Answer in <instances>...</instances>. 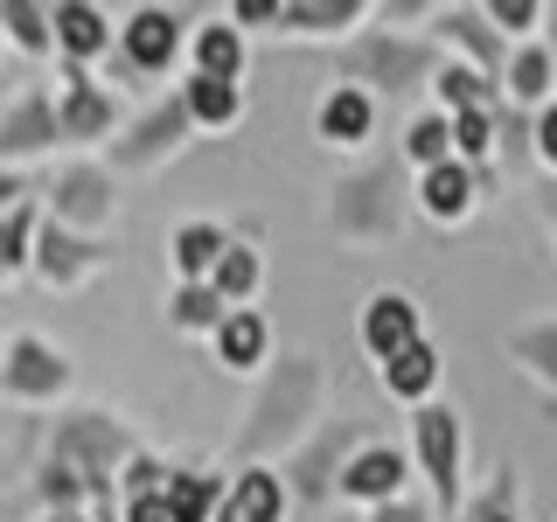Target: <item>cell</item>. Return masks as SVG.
Listing matches in <instances>:
<instances>
[{
  "label": "cell",
  "mask_w": 557,
  "mask_h": 522,
  "mask_svg": "<svg viewBox=\"0 0 557 522\" xmlns=\"http://www.w3.org/2000/svg\"><path fill=\"white\" fill-rule=\"evenodd\" d=\"M42 209H49V223H63V231L104 237L112 216H119V174L104 161H84V153H77V161H63L57 174H49Z\"/></svg>",
  "instance_id": "obj_9"
},
{
  "label": "cell",
  "mask_w": 557,
  "mask_h": 522,
  "mask_svg": "<svg viewBox=\"0 0 557 522\" xmlns=\"http://www.w3.org/2000/svg\"><path fill=\"white\" fill-rule=\"evenodd\" d=\"M432 42H440L453 63H474V70H487V77H502L509 57H516V42L495 28V14H487V8H474V0L432 8Z\"/></svg>",
  "instance_id": "obj_14"
},
{
  "label": "cell",
  "mask_w": 557,
  "mask_h": 522,
  "mask_svg": "<svg viewBox=\"0 0 557 522\" xmlns=\"http://www.w3.org/2000/svg\"><path fill=\"white\" fill-rule=\"evenodd\" d=\"M112 522H119V515H112Z\"/></svg>",
  "instance_id": "obj_44"
},
{
  "label": "cell",
  "mask_w": 557,
  "mask_h": 522,
  "mask_svg": "<svg viewBox=\"0 0 557 522\" xmlns=\"http://www.w3.org/2000/svg\"><path fill=\"white\" fill-rule=\"evenodd\" d=\"M244 70H251V35H244L231 14H216V22L196 28V42H188V77H216V84H244Z\"/></svg>",
  "instance_id": "obj_25"
},
{
  "label": "cell",
  "mask_w": 557,
  "mask_h": 522,
  "mask_svg": "<svg viewBox=\"0 0 557 522\" xmlns=\"http://www.w3.org/2000/svg\"><path fill=\"white\" fill-rule=\"evenodd\" d=\"M209 356H216V370L223 376H265L272 370V321L258 307H237L231 321L216 327V341H209Z\"/></svg>",
  "instance_id": "obj_22"
},
{
  "label": "cell",
  "mask_w": 557,
  "mask_h": 522,
  "mask_svg": "<svg viewBox=\"0 0 557 522\" xmlns=\"http://www.w3.org/2000/svg\"><path fill=\"white\" fill-rule=\"evenodd\" d=\"M119 522H174V509H168V487H153V495H133V501H119Z\"/></svg>",
  "instance_id": "obj_40"
},
{
  "label": "cell",
  "mask_w": 557,
  "mask_h": 522,
  "mask_svg": "<svg viewBox=\"0 0 557 522\" xmlns=\"http://www.w3.org/2000/svg\"><path fill=\"white\" fill-rule=\"evenodd\" d=\"M446 70V49L418 28H397V22H376L356 35V42L335 49V84H356L370 98H405V91H432Z\"/></svg>",
  "instance_id": "obj_4"
},
{
  "label": "cell",
  "mask_w": 557,
  "mask_h": 522,
  "mask_svg": "<svg viewBox=\"0 0 557 522\" xmlns=\"http://www.w3.org/2000/svg\"><path fill=\"white\" fill-rule=\"evenodd\" d=\"M411 216H418V196L397 161H362V167L335 174V188L321 202V231L342 251H391L411 231Z\"/></svg>",
  "instance_id": "obj_2"
},
{
  "label": "cell",
  "mask_w": 557,
  "mask_h": 522,
  "mask_svg": "<svg viewBox=\"0 0 557 522\" xmlns=\"http://www.w3.org/2000/svg\"><path fill=\"white\" fill-rule=\"evenodd\" d=\"M209 286L223 293V307H251L258 293H265V251H258V237L251 231H237V244H231V258H223L216 265V278H209Z\"/></svg>",
  "instance_id": "obj_33"
},
{
  "label": "cell",
  "mask_w": 557,
  "mask_h": 522,
  "mask_svg": "<svg viewBox=\"0 0 557 522\" xmlns=\"http://www.w3.org/2000/svg\"><path fill=\"white\" fill-rule=\"evenodd\" d=\"M432 112L446 119H467V112H509V91H502V77H487L474 63H453L440 70V84H432Z\"/></svg>",
  "instance_id": "obj_27"
},
{
  "label": "cell",
  "mask_w": 557,
  "mask_h": 522,
  "mask_svg": "<svg viewBox=\"0 0 557 522\" xmlns=\"http://www.w3.org/2000/svg\"><path fill=\"white\" fill-rule=\"evenodd\" d=\"M174 91L188 98L196 133H231V126H244V112H251L244 84H216V77H188V70H182V84H174Z\"/></svg>",
  "instance_id": "obj_29"
},
{
  "label": "cell",
  "mask_w": 557,
  "mask_h": 522,
  "mask_svg": "<svg viewBox=\"0 0 557 522\" xmlns=\"http://www.w3.org/2000/svg\"><path fill=\"white\" fill-rule=\"evenodd\" d=\"M42 223H49L42 196H14V202H0V278H28V272H35V251H42Z\"/></svg>",
  "instance_id": "obj_28"
},
{
  "label": "cell",
  "mask_w": 557,
  "mask_h": 522,
  "mask_svg": "<svg viewBox=\"0 0 557 522\" xmlns=\"http://www.w3.org/2000/svg\"><path fill=\"white\" fill-rule=\"evenodd\" d=\"M174 467L161 460V452H139V460L126 467V481H119V501H133V495H153V487H168Z\"/></svg>",
  "instance_id": "obj_37"
},
{
  "label": "cell",
  "mask_w": 557,
  "mask_h": 522,
  "mask_svg": "<svg viewBox=\"0 0 557 522\" xmlns=\"http://www.w3.org/2000/svg\"><path fill=\"white\" fill-rule=\"evenodd\" d=\"M376 22L370 0H286V22H278V35L286 42H356L362 28Z\"/></svg>",
  "instance_id": "obj_20"
},
{
  "label": "cell",
  "mask_w": 557,
  "mask_h": 522,
  "mask_svg": "<svg viewBox=\"0 0 557 522\" xmlns=\"http://www.w3.org/2000/svg\"><path fill=\"white\" fill-rule=\"evenodd\" d=\"M550 49H557V8H550Z\"/></svg>",
  "instance_id": "obj_43"
},
{
  "label": "cell",
  "mask_w": 557,
  "mask_h": 522,
  "mask_svg": "<svg viewBox=\"0 0 557 522\" xmlns=\"http://www.w3.org/2000/svg\"><path fill=\"white\" fill-rule=\"evenodd\" d=\"M0 35L14 57H57V8L42 0H0Z\"/></svg>",
  "instance_id": "obj_32"
},
{
  "label": "cell",
  "mask_w": 557,
  "mask_h": 522,
  "mask_svg": "<svg viewBox=\"0 0 557 522\" xmlns=\"http://www.w3.org/2000/svg\"><path fill=\"white\" fill-rule=\"evenodd\" d=\"M119 57V22L98 0H57V63L63 70H98Z\"/></svg>",
  "instance_id": "obj_18"
},
{
  "label": "cell",
  "mask_w": 557,
  "mask_h": 522,
  "mask_svg": "<svg viewBox=\"0 0 557 522\" xmlns=\"http://www.w3.org/2000/svg\"><path fill=\"white\" fill-rule=\"evenodd\" d=\"M196 139V119H188V98L182 91H168V98H153L147 112H133V126L104 147V167L112 174H153V167H168L174 153Z\"/></svg>",
  "instance_id": "obj_8"
},
{
  "label": "cell",
  "mask_w": 557,
  "mask_h": 522,
  "mask_svg": "<svg viewBox=\"0 0 557 522\" xmlns=\"http://www.w3.org/2000/svg\"><path fill=\"white\" fill-rule=\"evenodd\" d=\"M188 42H196V28H188L182 8H133L126 22H119V77H168L174 63L188 57Z\"/></svg>",
  "instance_id": "obj_10"
},
{
  "label": "cell",
  "mask_w": 557,
  "mask_h": 522,
  "mask_svg": "<svg viewBox=\"0 0 557 522\" xmlns=\"http://www.w3.org/2000/svg\"><path fill=\"white\" fill-rule=\"evenodd\" d=\"M397 161H405L411 174H432V167H446V161H460V139H453V119L446 112H418L405 139H397Z\"/></svg>",
  "instance_id": "obj_31"
},
{
  "label": "cell",
  "mask_w": 557,
  "mask_h": 522,
  "mask_svg": "<svg viewBox=\"0 0 557 522\" xmlns=\"http://www.w3.org/2000/svg\"><path fill=\"white\" fill-rule=\"evenodd\" d=\"M139 432L126 425L119 411H104V405H77V411H57L49 418V446H42V460H57L70 467L84 487H91V501H98V522H112V495H119V481H126V467L139 460Z\"/></svg>",
  "instance_id": "obj_3"
},
{
  "label": "cell",
  "mask_w": 557,
  "mask_h": 522,
  "mask_svg": "<svg viewBox=\"0 0 557 522\" xmlns=\"http://www.w3.org/2000/svg\"><path fill=\"white\" fill-rule=\"evenodd\" d=\"M237 231H223L216 216H188L168 231V265H174V286H209L216 278V265L231 258Z\"/></svg>",
  "instance_id": "obj_21"
},
{
  "label": "cell",
  "mask_w": 557,
  "mask_h": 522,
  "mask_svg": "<svg viewBox=\"0 0 557 522\" xmlns=\"http://www.w3.org/2000/svg\"><path fill=\"white\" fill-rule=\"evenodd\" d=\"M440 376H446V348L440 341H418V348H405V356H391L376 370L383 397H391V405H405V411L440 405Z\"/></svg>",
  "instance_id": "obj_24"
},
{
  "label": "cell",
  "mask_w": 557,
  "mask_h": 522,
  "mask_svg": "<svg viewBox=\"0 0 557 522\" xmlns=\"http://www.w3.org/2000/svg\"><path fill=\"white\" fill-rule=\"evenodd\" d=\"M502 91H509L516 112H544V104H557V49H550V35L544 42H516L509 70H502Z\"/></svg>",
  "instance_id": "obj_26"
},
{
  "label": "cell",
  "mask_w": 557,
  "mask_h": 522,
  "mask_svg": "<svg viewBox=\"0 0 557 522\" xmlns=\"http://www.w3.org/2000/svg\"><path fill=\"white\" fill-rule=\"evenodd\" d=\"M487 14L509 42H544L550 35V0H487Z\"/></svg>",
  "instance_id": "obj_36"
},
{
  "label": "cell",
  "mask_w": 557,
  "mask_h": 522,
  "mask_svg": "<svg viewBox=\"0 0 557 522\" xmlns=\"http://www.w3.org/2000/svg\"><path fill=\"white\" fill-rule=\"evenodd\" d=\"M356 341H362V356H370L376 370H383V362H391V356H405V348L432 341V335H425V307H418L405 286H376L370 300H362Z\"/></svg>",
  "instance_id": "obj_15"
},
{
  "label": "cell",
  "mask_w": 557,
  "mask_h": 522,
  "mask_svg": "<svg viewBox=\"0 0 557 522\" xmlns=\"http://www.w3.org/2000/svg\"><path fill=\"white\" fill-rule=\"evenodd\" d=\"M231 321V307H223L216 286H168V327L174 335H202L216 341V327Z\"/></svg>",
  "instance_id": "obj_34"
},
{
  "label": "cell",
  "mask_w": 557,
  "mask_h": 522,
  "mask_svg": "<svg viewBox=\"0 0 557 522\" xmlns=\"http://www.w3.org/2000/svg\"><path fill=\"white\" fill-rule=\"evenodd\" d=\"M370 439H376V432L362 425V418H327V425L313 432V439L293 452L286 467H278V474H286V487H293V501H300V509H327V501L342 495L348 460H356Z\"/></svg>",
  "instance_id": "obj_7"
},
{
  "label": "cell",
  "mask_w": 557,
  "mask_h": 522,
  "mask_svg": "<svg viewBox=\"0 0 557 522\" xmlns=\"http://www.w3.org/2000/svg\"><path fill=\"white\" fill-rule=\"evenodd\" d=\"M293 509H300V501H293V487H286L278 467H237L216 522H293Z\"/></svg>",
  "instance_id": "obj_23"
},
{
  "label": "cell",
  "mask_w": 557,
  "mask_h": 522,
  "mask_svg": "<svg viewBox=\"0 0 557 522\" xmlns=\"http://www.w3.org/2000/svg\"><path fill=\"white\" fill-rule=\"evenodd\" d=\"M460 522H522V481H516L509 460H502L495 474L474 487V501L460 509Z\"/></svg>",
  "instance_id": "obj_35"
},
{
  "label": "cell",
  "mask_w": 557,
  "mask_h": 522,
  "mask_svg": "<svg viewBox=\"0 0 557 522\" xmlns=\"http://www.w3.org/2000/svg\"><path fill=\"white\" fill-rule=\"evenodd\" d=\"M530 209H536V223H544V231H550V244H557V182H544V188H536V196H530Z\"/></svg>",
  "instance_id": "obj_42"
},
{
  "label": "cell",
  "mask_w": 557,
  "mask_h": 522,
  "mask_svg": "<svg viewBox=\"0 0 557 522\" xmlns=\"http://www.w3.org/2000/svg\"><path fill=\"white\" fill-rule=\"evenodd\" d=\"M411 460H418V474L432 487V509L446 522H460V509L474 501L467 495V425H460V411L453 405L411 411Z\"/></svg>",
  "instance_id": "obj_5"
},
{
  "label": "cell",
  "mask_w": 557,
  "mask_h": 522,
  "mask_svg": "<svg viewBox=\"0 0 557 522\" xmlns=\"http://www.w3.org/2000/svg\"><path fill=\"white\" fill-rule=\"evenodd\" d=\"M57 147H63L57 91H42V84H22V91L8 98V112H0V167L22 174V167H35V161H49Z\"/></svg>",
  "instance_id": "obj_11"
},
{
  "label": "cell",
  "mask_w": 557,
  "mask_h": 522,
  "mask_svg": "<svg viewBox=\"0 0 557 522\" xmlns=\"http://www.w3.org/2000/svg\"><path fill=\"white\" fill-rule=\"evenodd\" d=\"M362 522H440V509H432V501H418V495H405V501H391V509H370Z\"/></svg>",
  "instance_id": "obj_41"
},
{
  "label": "cell",
  "mask_w": 557,
  "mask_h": 522,
  "mask_svg": "<svg viewBox=\"0 0 557 522\" xmlns=\"http://www.w3.org/2000/svg\"><path fill=\"white\" fill-rule=\"evenodd\" d=\"M530 161L544 167V182H557V104H544L530 126Z\"/></svg>",
  "instance_id": "obj_38"
},
{
  "label": "cell",
  "mask_w": 557,
  "mask_h": 522,
  "mask_svg": "<svg viewBox=\"0 0 557 522\" xmlns=\"http://www.w3.org/2000/svg\"><path fill=\"white\" fill-rule=\"evenodd\" d=\"M411 196H418V216L432 231H467L481 216V202L495 196V167H467V161H446L432 174H411Z\"/></svg>",
  "instance_id": "obj_13"
},
{
  "label": "cell",
  "mask_w": 557,
  "mask_h": 522,
  "mask_svg": "<svg viewBox=\"0 0 557 522\" xmlns=\"http://www.w3.org/2000/svg\"><path fill=\"white\" fill-rule=\"evenodd\" d=\"M376 112H383V98L356 91V84H327L321 104H313V139L335 153H356L376 139Z\"/></svg>",
  "instance_id": "obj_19"
},
{
  "label": "cell",
  "mask_w": 557,
  "mask_h": 522,
  "mask_svg": "<svg viewBox=\"0 0 557 522\" xmlns=\"http://www.w3.org/2000/svg\"><path fill=\"white\" fill-rule=\"evenodd\" d=\"M502 348H509V362L536 383V390H550V397H557V313L509 327V341H502Z\"/></svg>",
  "instance_id": "obj_30"
},
{
  "label": "cell",
  "mask_w": 557,
  "mask_h": 522,
  "mask_svg": "<svg viewBox=\"0 0 557 522\" xmlns=\"http://www.w3.org/2000/svg\"><path fill=\"white\" fill-rule=\"evenodd\" d=\"M411 474H418V460H411V446H391L376 432L370 446L348 460V474H342V501H356L362 515L370 509H391V501H405L411 495Z\"/></svg>",
  "instance_id": "obj_16"
},
{
  "label": "cell",
  "mask_w": 557,
  "mask_h": 522,
  "mask_svg": "<svg viewBox=\"0 0 557 522\" xmlns=\"http://www.w3.org/2000/svg\"><path fill=\"white\" fill-rule=\"evenodd\" d=\"M70 383H77L70 348H57L35 327H14L8 348H0V390H8V405L14 411H57L70 397Z\"/></svg>",
  "instance_id": "obj_6"
},
{
  "label": "cell",
  "mask_w": 557,
  "mask_h": 522,
  "mask_svg": "<svg viewBox=\"0 0 557 522\" xmlns=\"http://www.w3.org/2000/svg\"><path fill=\"white\" fill-rule=\"evenodd\" d=\"M57 112H63V147H112L133 126L126 104H119V84H98L91 70H63Z\"/></svg>",
  "instance_id": "obj_12"
},
{
  "label": "cell",
  "mask_w": 557,
  "mask_h": 522,
  "mask_svg": "<svg viewBox=\"0 0 557 522\" xmlns=\"http://www.w3.org/2000/svg\"><path fill=\"white\" fill-rule=\"evenodd\" d=\"M321 425H327V362L313 348H278L272 370L251 383V405H244V425H237V460L286 467Z\"/></svg>",
  "instance_id": "obj_1"
},
{
  "label": "cell",
  "mask_w": 557,
  "mask_h": 522,
  "mask_svg": "<svg viewBox=\"0 0 557 522\" xmlns=\"http://www.w3.org/2000/svg\"><path fill=\"white\" fill-rule=\"evenodd\" d=\"M223 14H231L244 35H251V28H272L278 35V22H286V0H231Z\"/></svg>",
  "instance_id": "obj_39"
},
{
  "label": "cell",
  "mask_w": 557,
  "mask_h": 522,
  "mask_svg": "<svg viewBox=\"0 0 557 522\" xmlns=\"http://www.w3.org/2000/svg\"><path fill=\"white\" fill-rule=\"evenodd\" d=\"M112 237H84V231H63V223H42V251H35V278L49 293H84L98 272H112Z\"/></svg>",
  "instance_id": "obj_17"
}]
</instances>
